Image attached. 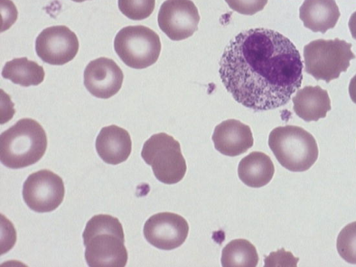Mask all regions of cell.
Here are the masks:
<instances>
[{
  "label": "cell",
  "mask_w": 356,
  "mask_h": 267,
  "mask_svg": "<svg viewBox=\"0 0 356 267\" xmlns=\"http://www.w3.org/2000/svg\"><path fill=\"white\" fill-rule=\"evenodd\" d=\"M275 172L271 159L261 152H252L243 158L238 167V175L243 184L260 188L268 184Z\"/></svg>",
  "instance_id": "e0dca14e"
},
{
  "label": "cell",
  "mask_w": 356,
  "mask_h": 267,
  "mask_svg": "<svg viewBox=\"0 0 356 267\" xmlns=\"http://www.w3.org/2000/svg\"><path fill=\"white\" fill-rule=\"evenodd\" d=\"M114 49L128 67L144 69L154 64L161 50L158 34L143 26H128L120 29L114 40Z\"/></svg>",
  "instance_id": "52a82bcc"
},
{
  "label": "cell",
  "mask_w": 356,
  "mask_h": 267,
  "mask_svg": "<svg viewBox=\"0 0 356 267\" xmlns=\"http://www.w3.org/2000/svg\"><path fill=\"white\" fill-rule=\"evenodd\" d=\"M337 250L343 259L356 264V221L341 230L337 238Z\"/></svg>",
  "instance_id": "ffe728a7"
},
{
  "label": "cell",
  "mask_w": 356,
  "mask_h": 267,
  "mask_svg": "<svg viewBox=\"0 0 356 267\" xmlns=\"http://www.w3.org/2000/svg\"><path fill=\"white\" fill-rule=\"evenodd\" d=\"M219 65L226 90L254 111L284 106L302 80L303 65L296 46L280 33L264 28L239 33L225 48Z\"/></svg>",
  "instance_id": "6da1fadb"
},
{
  "label": "cell",
  "mask_w": 356,
  "mask_h": 267,
  "mask_svg": "<svg viewBox=\"0 0 356 267\" xmlns=\"http://www.w3.org/2000/svg\"><path fill=\"white\" fill-rule=\"evenodd\" d=\"M155 0H118L121 13L133 20H142L152 13Z\"/></svg>",
  "instance_id": "44dd1931"
},
{
  "label": "cell",
  "mask_w": 356,
  "mask_h": 267,
  "mask_svg": "<svg viewBox=\"0 0 356 267\" xmlns=\"http://www.w3.org/2000/svg\"><path fill=\"white\" fill-rule=\"evenodd\" d=\"M79 47L76 35L64 25L44 29L35 40L38 56L44 63L53 65H63L71 61Z\"/></svg>",
  "instance_id": "30bf717a"
},
{
  "label": "cell",
  "mask_w": 356,
  "mask_h": 267,
  "mask_svg": "<svg viewBox=\"0 0 356 267\" xmlns=\"http://www.w3.org/2000/svg\"><path fill=\"white\" fill-rule=\"evenodd\" d=\"M348 92L352 101L356 104V74L350 79Z\"/></svg>",
  "instance_id": "cb8c5ba5"
},
{
  "label": "cell",
  "mask_w": 356,
  "mask_h": 267,
  "mask_svg": "<svg viewBox=\"0 0 356 267\" xmlns=\"http://www.w3.org/2000/svg\"><path fill=\"white\" fill-rule=\"evenodd\" d=\"M295 113L305 122L318 121L331 110L327 91L319 86L299 89L292 98Z\"/></svg>",
  "instance_id": "9a60e30c"
},
{
  "label": "cell",
  "mask_w": 356,
  "mask_h": 267,
  "mask_svg": "<svg viewBox=\"0 0 356 267\" xmlns=\"http://www.w3.org/2000/svg\"><path fill=\"white\" fill-rule=\"evenodd\" d=\"M348 27L352 37L356 40V11L351 15L349 19Z\"/></svg>",
  "instance_id": "d4e9b609"
},
{
  "label": "cell",
  "mask_w": 356,
  "mask_h": 267,
  "mask_svg": "<svg viewBox=\"0 0 356 267\" xmlns=\"http://www.w3.org/2000/svg\"><path fill=\"white\" fill-rule=\"evenodd\" d=\"M73 1H75V2H83V1H87V0H72Z\"/></svg>",
  "instance_id": "484cf974"
},
{
  "label": "cell",
  "mask_w": 356,
  "mask_h": 267,
  "mask_svg": "<svg viewBox=\"0 0 356 267\" xmlns=\"http://www.w3.org/2000/svg\"><path fill=\"white\" fill-rule=\"evenodd\" d=\"M85 259L90 267H124L128 259L122 225L108 214L92 216L83 232Z\"/></svg>",
  "instance_id": "7a4b0ae2"
},
{
  "label": "cell",
  "mask_w": 356,
  "mask_h": 267,
  "mask_svg": "<svg viewBox=\"0 0 356 267\" xmlns=\"http://www.w3.org/2000/svg\"><path fill=\"white\" fill-rule=\"evenodd\" d=\"M64 195L63 179L47 169L31 174L23 185V199L26 205L35 212L55 210L63 202Z\"/></svg>",
  "instance_id": "ba28073f"
},
{
  "label": "cell",
  "mask_w": 356,
  "mask_h": 267,
  "mask_svg": "<svg viewBox=\"0 0 356 267\" xmlns=\"http://www.w3.org/2000/svg\"><path fill=\"white\" fill-rule=\"evenodd\" d=\"M47 147L42 127L33 119H20L1 134L0 160L7 168H23L38 162Z\"/></svg>",
  "instance_id": "3957f363"
},
{
  "label": "cell",
  "mask_w": 356,
  "mask_h": 267,
  "mask_svg": "<svg viewBox=\"0 0 356 267\" xmlns=\"http://www.w3.org/2000/svg\"><path fill=\"white\" fill-rule=\"evenodd\" d=\"M299 10L304 26L315 33L333 29L340 17L335 0H305Z\"/></svg>",
  "instance_id": "2e32d148"
},
{
  "label": "cell",
  "mask_w": 356,
  "mask_h": 267,
  "mask_svg": "<svg viewBox=\"0 0 356 267\" xmlns=\"http://www.w3.org/2000/svg\"><path fill=\"white\" fill-rule=\"evenodd\" d=\"M124 74L116 63L108 58L100 57L90 61L83 72V83L93 96L108 99L121 88Z\"/></svg>",
  "instance_id": "7c38bea8"
},
{
  "label": "cell",
  "mask_w": 356,
  "mask_h": 267,
  "mask_svg": "<svg viewBox=\"0 0 356 267\" xmlns=\"http://www.w3.org/2000/svg\"><path fill=\"white\" fill-rule=\"evenodd\" d=\"M188 222L181 216L170 213H158L145 222L143 234L152 245L163 250H171L182 245L188 234Z\"/></svg>",
  "instance_id": "8fae6325"
},
{
  "label": "cell",
  "mask_w": 356,
  "mask_h": 267,
  "mask_svg": "<svg viewBox=\"0 0 356 267\" xmlns=\"http://www.w3.org/2000/svg\"><path fill=\"white\" fill-rule=\"evenodd\" d=\"M1 75L15 84L29 87L41 83L45 73L42 66L22 57L8 61L3 67Z\"/></svg>",
  "instance_id": "ac0fdd59"
},
{
  "label": "cell",
  "mask_w": 356,
  "mask_h": 267,
  "mask_svg": "<svg viewBox=\"0 0 356 267\" xmlns=\"http://www.w3.org/2000/svg\"><path fill=\"white\" fill-rule=\"evenodd\" d=\"M141 156L152 166L156 178L165 184L180 181L187 167L179 143L165 133L152 135L142 148Z\"/></svg>",
  "instance_id": "8992f818"
},
{
  "label": "cell",
  "mask_w": 356,
  "mask_h": 267,
  "mask_svg": "<svg viewBox=\"0 0 356 267\" xmlns=\"http://www.w3.org/2000/svg\"><path fill=\"white\" fill-rule=\"evenodd\" d=\"M131 145L128 131L115 124L103 127L95 142L96 150L100 158L111 165L125 161L131 152Z\"/></svg>",
  "instance_id": "5bb4252c"
},
{
  "label": "cell",
  "mask_w": 356,
  "mask_h": 267,
  "mask_svg": "<svg viewBox=\"0 0 356 267\" xmlns=\"http://www.w3.org/2000/svg\"><path fill=\"white\" fill-rule=\"evenodd\" d=\"M352 44L343 40L318 39L306 44L303 49L305 72L316 80L326 83L339 77L355 58Z\"/></svg>",
  "instance_id": "5b68a950"
},
{
  "label": "cell",
  "mask_w": 356,
  "mask_h": 267,
  "mask_svg": "<svg viewBox=\"0 0 356 267\" xmlns=\"http://www.w3.org/2000/svg\"><path fill=\"white\" fill-rule=\"evenodd\" d=\"M258 261L256 248L249 241L243 238L230 241L222 250L221 264L224 267H255Z\"/></svg>",
  "instance_id": "d6986e66"
},
{
  "label": "cell",
  "mask_w": 356,
  "mask_h": 267,
  "mask_svg": "<svg viewBox=\"0 0 356 267\" xmlns=\"http://www.w3.org/2000/svg\"><path fill=\"white\" fill-rule=\"evenodd\" d=\"M298 258H295L293 255L289 252H286L284 248L278 250L277 252H271L268 256L264 259L265 266H289V262L291 266H296Z\"/></svg>",
  "instance_id": "603a6c76"
},
{
  "label": "cell",
  "mask_w": 356,
  "mask_h": 267,
  "mask_svg": "<svg viewBox=\"0 0 356 267\" xmlns=\"http://www.w3.org/2000/svg\"><path fill=\"white\" fill-rule=\"evenodd\" d=\"M211 138L216 149L229 156L242 154L254 144L250 126L235 119H228L218 124Z\"/></svg>",
  "instance_id": "4fadbf2b"
},
{
  "label": "cell",
  "mask_w": 356,
  "mask_h": 267,
  "mask_svg": "<svg viewBox=\"0 0 356 267\" xmlns=\"http://www.w3.org/2000/svg\"><path fill=\"white\" fill-rule=\"evenodd\" d=\"M268 145L278 162L291 172H304L316 161L318 149L314 137L295 125L280 126L268 136Z\"/></svg>",
  "instance_id": "277c9868"
},
{
  "label": "cell",
  "mask_w": 356,
  "mask_h": 267,
  "mask_svg": "<svg viewBox=\"0 0 356 267\" xmlns=\"http://www.w3.org/2000/svg\"><path fill=\"white\" fill-rule=\"evenodd\" d=\"M200 17L191 0H166L161 6L158 24L172 40L191 37L197 30Z\"/></svg>",
  "instance_id": "9c48e42d"
},
{
  "label": "cell",
  "mask_w": 356,
  "mask_h": 267,
  "mask_svg": "<svg viewBox=\"0 0 356 267\" xmlns=\"http://www.w3.org/2000/svg\"><path fill=\"white\" fill-rule=\"evenodd\" d=\"M233 10L245 15H252L264 9L268 0H225Z\"/></svg>",
  "instance_id": "7402d4cb"
}]
</instances>
